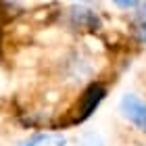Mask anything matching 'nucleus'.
<instances>
[{
    "instance_id": "nucleus-2",
    "label": "nucleus",
    "mask_w": 146,
    "mask_h": 146,
    "mask_svg": "<svg viewBox=\"0 0 146 146\" xmlns=\"http://www.w3.org/2000/svg\"><path fill=\"white\" fill-rule=\"evenodd\" d=\"M104 94H107V88H104L102 84H92V86H88V88L84 90V94L79 96V107H77V115H75V119H73V123L86 121V119L92 115V111L102 102Z\"/></svg>"
},
{
    "instance_id": "nucleus-5",
    "label": "nucleus",
    "mask_w": 146,
    "mask_h": 146,
    "mask_svg": "<svg viewBox=\"0 0 146 146\" xmlns=\"http://www.w3.org/2000/svg\"><path fill=\"white\" fill-rule=\"evenodd\" d=\"M138 146H146V144H138Z\"/></svg>"
},
{
    "instance_id": "nucleus-3",
    "label": "nucleus",
    "mask_w": 146,
    "mask_h": 146,
    "mask_svg": "<svg viewBox=\"0 0 146 146\" xmlns=\"http://www.w3.org/2000/svg\"><path fill=\"white\" fill-rule=\"evenodd\" d=\"M117 9H123V11H129V9H136L142 0H111Z\"/></svg>"
},
{
    "instance_id": "nucleus-6",
    "label": "nucleus",
    "mask_w": 146,
    "mask_h": 146,
    "mask_svg": "<svg viewBox=\"0 0 146 146\" xmlns=\"http://www.w3.org/2000/svg\"><path fill=\"white\" fill-rule=\"evenodd\" d=\"M84 2H86V0H84Z\"/></svg>"
},
{
    "instance_id": "nucleus-1",
    "label": "nucleus",
    "mask_w": 146,
    "mask_h": 146,
    "mask_svg": "<svg viewBox=\"0 0 146 146\" xmlns=\"http://www.w3.org/2000/svg\"><path fill=\"white\" fill-rule=\"evenodd\" d=\"M119 111L127 121L146 134V100L138 94H125L119 102Z\"/></svg>"
},
{
    "instance_id": "nucleus-4",
    "label": "nucleus",
    "mask_w": 146,
    "mask_h": 146,
    "mask_svg": "<svg viewBox=\"0 0 146 146\" xmlns=\"http://www.w3.org/2000/svg\"><path fill=\"white\" fill-rule=\"evenodd\" d=\"M140 31H142V40H146V4H144V11L140 15Z\"/></svg>"
}]
</instances>
